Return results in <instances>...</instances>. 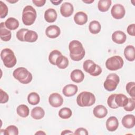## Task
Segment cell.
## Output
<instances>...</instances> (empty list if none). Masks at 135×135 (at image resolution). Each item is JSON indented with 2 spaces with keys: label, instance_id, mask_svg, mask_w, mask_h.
<instances>
[{
  "label": "cell",
  "instance_id": "1",
  "mask_svg": "<svg viewBox=\"0 0 135 135\" xmlns=\"http://www.w3.org/2000/svg\"><path fill=\"white\" fill-rule=\"evenodd\" d=\"M70 56L74 61L81 60L85 56V51L82 44L78 40H73L69 44Z\"/></svg>",
  "mask_w": 135,
  "mask_h": 135
},
{
  "label": "cell",
  "instance_id": "2",
  "mask_svg": "<svg viewBox=\"0 0 135 135\" xmlns=\"http://www.w3.org/2000/svg\"><path fill=\"white\" fill-rule=\"evenodd\" d=\"M14 78L23 84L30 83L33 79L32 73L25 68L19 67L16 69L13 73Z\"/></svg>",
  "mask_w": 135,
  "mask_h": 135
},
{
  "label": "cell",
  "instance_id": "3",
  "mask_svg": "<svg viewBox=\"0 0 135 135\" xmlns=\"http://www.w3.org/2000/svg\"><path fill=\"white\" fill-rule=\"evenodd\" d=\"M95 102V95L90 92L83 91L76 98V103L79 106L81 107H90L93 105Z\"/></svg>",
  "mask_w": 135,
  "mask_h": 135
},
{
  "label": "cell",
  "instance_id": "4",
  "mask_svg": "<svg viewBox=\"0 0 135 135\" xmlns=\"http://www.w3.org/2000/svg\"><path fill=\"white\" fill-rule=\"evenodd\" d=\"M1 58L4 65L8 68L14 67L17 62V59L14 52L8 48H5L1 51Z\"/></svg>",
  "mask_w": 135,
  "mask_h": 135
},
{
  "label": "cell",
  "instance_id": "5",
  "mask_svg": "<svg viewBox=\"0 0 135 135\" xmlns=\"http://www.w3.org/2000/svg\"><path fill=\"white\" fill-rule=\"evenodd\" d=\"M36 17V11L31 5H27L23 8L22 20L24 25L26 26L32 25L34 23Z\"/></svg>",
  "mask_w": 135,
  "mask_h": 135
},
{
  "label": "cell",
  "instance_id": "6",
  "mask_svg": "<svg viewBox=\"0 0 135 135\" xmlns=\"http://www.w3.org/2000/svg\"><path fill=\"white\" fill-rule=\"evenodd\" d=\"M124 64L123 59L119 55L108 58L105 62V66L109 70L116 71L121 69Z\"/></svg>",
  "mask_w": 135,
  "mask_h": 135
},
{
  "label": "cell",
  "instance_id": "7",
  "mask_svg": "<svg viewBox=\"0 0 135 135\" xmlns=\"http://www.w3.org/2000/svg\"><path fill=\"white\" fill-rule=\"evenodd\" d=\"M119 76L115 73L109 74L104 82L103 86L104 89L108 91H113L115 90L119 83Z\"/></svg>",
  "mask_w": 135,
  "mask_h": 135
},
{
  "label": "cell",
  "instance_id": "8",
  "mask_svg": "<svg viewBox=\"0 0 135 135\" xmlns=\"http://www.w3.org/2000/svg\"><path fill=\"white\" fill-rule=\"evenodd\" d=\"M83 68L86 72L93 76H98L102 72L101 68L91 60H87L84 62Z\"/></svg>",
  "mask_w": 135,
  "mask_h": 135
},
{
  "label": "cell",
  "instance_id": "9",
  "mask_svg": "<svg viewBox=\"0 0 135 135\" xmlns=\"http://www.w3.org/2000/svg\"><path fill=\"white\" fill-rule=\"evenodd\" d=\"M111 14L113 18L119 20L122 18L126 14V10L124 6L120 4H114L111 9Z\"/></svg>",
  "mask_w": 135,
  "mask_h": 135
},
{
  "label": "cell",
  "instance_id": "10",
  "mask_svg": "<svg viewBox=\"0 0 135 135\" xmlns=\"http://www.w3.org/2000/svg\"><path fill=\"white\" fill-rule=\"evenodd\" d=\"M49 102L50 104L54 108L61 107L63 103L62 97L57 93H53L49 96Z\"/></svg>",
  "mask_w": 135,
  "mask_h": 135
},
{
  "label": "cell",
  "instance_id": "11",
  "mask_svg": "<svg viewBox=\"0 0 135 135\" xmlns=\"http://www.w3.org/2000/svg\"><path fill=\"white\" fill-rule=\"evenodd\" d=\"M74 11L73 5L69 2L63 3L60 7V13L65 17H68L72 15Z\"/></svg>",
  "mask_w": 135,
  "mask_h": 135
},
{
  "label": "cell",
  "instance_id": "12",
  "mask_svg": "<svg viewBox=\"0 0 135 135\" xmlns=\"http://www.w3.org/2000/svg\"><path fill=\"white\" fill-rule=\"evenodd\" d=\"M61 33V30L59 26L55 25L49 26L45 30L46 35L50 38H55L57 37Z\"/></svg>",
  "mask_w": 135,
  "mask_h": 135
},
{
  "label": "cell",
  "instance_id": "13",
  "mask_svg": "<svg viewBox=\"0 0 135 135\" xmlns=\"http://www.w3.org/2000/svg\"><path fill=\"white\" fill-rule=\"evenodd\" d=\"M127 38L126 34L121 31H116L112 34V40L113 42L117 44H121L124 43Z\"/></svg>",
  "mask_w": 135,
  "mask_h": 135
},
{
  "label": "cell",
  "instance_id": "14",
  "mask_svg": "<svg viewBox=\"0 0 135 135\" xmlns=\"http://www.w3.org/2000/svg\"><path fill=\"white\" fill-rule=\"evenodd\" d=\"M78 91V87L77 85L72 84H69L64 86L62 89L63 94L67 97H70L74 95Z\"/></svg>",
  "mask_w": 135,
  "mask_h": 135
},
{
  "label": "cell",
  "instance_id": "15",
  "mask_svg": "<svg viewBox=\"0 0 135 135\" xmlns=\"http://www.w3.org/2000/svg\"><path fill=\"white\" fill-rule=\"evenodd\" d=\"M119 126V121L118 119L114 116L110 117L106 121V128L110 132L115 131Z\"/></svg>",
  "mask_w": 135,
  "mask_h": 135
},
{
  "label": "cell",
  "instance_id": "16",
  "mask_svg": "<svg viewBox=\"0 0 135 135\" xmlns=\"http://www.w3.org/2000/svg\"><path fill=\"white\" fill-rule=\"evenodd\" d=\"M121 122L126 128H132L135 124V117L133 114H127L123 117Z\"/></svg>",
  "mask_w": 135,
  "mask_h": 135
},
{
  "label": "cell",
  "instance_id": "17",
  "mask_svg": "<svg viewBox=\"0 0 135 135\" xmlns=\"http://www.w3.org/2000/svg\"><path fill=\"white\" fill-rule=\"evenodd\" d=\"M0 37L1 39L5 42L9 41L11 39L12 33L11 32L7 29L5 25V23H1V29H0Z\"/></svg>",
  "mask_w": 135,
  "mask_h": 135
},
{
  "label": "cell",
  "instance_id": "18",
  "mask_svg": "<svg viewBox=\"0 0 135 135\" xmlns=\"http://www.w3.org/2000/svg\"><path fill=\"white\" fill-rule=\"evenodd\" d=\"M94 115L97 118L102 119L104 118L108 114L107 109L103 105H98L95 106L93 110Z\"/></svg>",
  "mask_w": 135,
  "mask_h": 135
},
{
  "label": "cell",
  "instance_id": "19",
  "mask_svg": "<svg viewBox=\"0 0 135 135\" xmlns=\"http://www.w3.org/2000/svg\"><path fill=\"white\" fill-rule=\"evenodd\" d=\"M87 14L82 11H80L76 13L74 16V21L75 23L80 25H82L86 24L88 22Z\"/></svg>",
  "mask_w": 135,
  "mask_h": 135
},
{
  "label": "cell",
  "instance_id": "20",
  "mask_svg": "<svg viewBox=\"0 0 135 135\" xmlns=\"http://www.w3.org/2000/svg\"><path fill=\"white\" fill-rule=\"evenodd\" d=\"M70 78L74 82L80 83L83 81L84 79V74L81 70L75 69L71 72L70 74Z\"/></svg>",
  "mask_w": 135,
  "mask_h": 135
},
{
  "label": "cell",
  "instance_id": "21",
  "mask_svg": "<svg viewBox=\"0 0 135 135\" xmlns=\"http://www.w3.org/2000/svg\"><path fill=\"white\" fill-rule=\"evenodd\" d=\"M56 11L53 8H49L45 11L44 19L48 23H53L57 18Z\"/></svg>",
  "mask_w": 135,
  "mask_h": 135
},
{
  "label": "cell",
  "instance_id": "22",
  "mask_svg": "<svg viewBox=\"0 0 135 135\" xmlns=\"http://www.w3.org/2000/svg\"><path fill=\"white\" fill-rule=\"evenodd\" d=\"M124 55L126 59L129 61H133L135 59V49L134 46L129 45L124 50Z\"/></svg>",
  "mask_w": 135,
  "mask_h": 135
},
{
  "label": "cell",
  "instance_id": "23",
  "mask_svg": "<svg viewBox=\"0 0 135 135\" xmlns=\"http://www.w3.org/2000/svg\"><path fill=\"white\" fill-rule=\"evenodd\" d=\"M31 117L35 120H40L42 119L45 115L44 109L40 107H36L32 109L31 112Z\"/></svg>",
  "mask_w": 135,
  "mask_h": 135
},
{
  "label": "cell",
  "instance_id": "24",
  "mask_svg": "<svg viewBox=\"0 0 135 135\" xmlns=\"http://www.w3.org/2000/svg\"><path fill=\"white\" fill-rule=\"evenodd\" d=\"M6 27L10 30H15L19 26L18 21L14 17H9L5 22Z\"/></svg>",
  "mask_w": 135,
  "mask_h": 135
},
{
  "label": "cell",
  "instance_id": "25",
  "mask_svg": "<svg viewBox=\"0 0 135 135\" xmlns=\"http://www.w3.org/2000/svg\"><path fill=\"white\" fill-rule=\"evenodd\" d=\"M115 102L119 107H124L128 102V98L123 94H116Z\"/></svg>",
  "mask_w": 135,
  "mask_h": 135
},
{
  "label": "cell",
  "instance_id": "26",
  "mask_svg": "<svg viewBox=\"0 0 135 135\" xmlns=\"http://www.w3.org/2000/svg\"><path fill=\"white\" fill-rule=\"evenodd\" d=\"M38 38V34L37 33L32 30H28L24 35V42L33 43Z\"/></svg>",
  "mask_w": 135,
  "mask_h": 135
},
{
  "label": "cell",
  "instance_id": "27",
  "mask_svg": "<svg viewBox=\"0 0 135 135\" xmlns=\"http://www.w3.org/2000/svg\"><path fill=\"white\" fill-rule=\"evenodd\" d=\"M111 3V0H100L98 3V8L102 12H107L109 9Z\"/></svg>",
  "mask_w": 135,
  "mask_h": 135
},
{
  "label": "cell",
  "instance_id": "28",
  "mask_svg": "<svg viewBox=\"0 0 135 135\" xmlns=\"http://www.w3.org/2000/svg\"><path fill=\"white\" fill-rule=\"evenodd\" d=\"M101 29L100 23L97 21H91L89 25V30L92 34H96L99 33Z\"/></svg>",
  "mask_w": 135,
  "mask_h": 135
},
{
  "label": "cell",
  "instance_id": "29",
  "mask_svg": "<svg viewBox=\"0 0 135 135\" xmlns=\"http://www.w3.org/2000/svg\"><path fill=\"white\" fill-rule=\"evenodd\" d=\"M17 114L22 118H26L29 115L30 110L28 107L25 104H20L16 109Z\"/></svg>",
  "mask_w": 135,
  "mask_h": 135
},
{
  "label": "cell",
  "instance_id": "30",
  "mask_svg": "<svg viewBox=\"0 0 135 135\" xmlns=\"http://www.w3.org/2000/svg\"><path fill=\"white\" fill-rule=\"evenodd\" d=\"M56 65L61 69H64L66 68L69 65V60L68 59L63 55H61L57 59L56 62Z\"/></svg>",
  "mask_w": 135,
  "mask_h": 135
},
{
  "label": "cell",
  "instance_id": "31",
  "mask_svg": "<svg viewBox=\"0 0 135 135\" xmlns=\"http://www.w3.org/2000/svg\"><path fill=\"white\" fill-rule=\"evenodd\" d=\"M27 101L28 103L31 105H36L40 101V95L36 92H31L27 96Z\"/></svg>",
  "mask_w": 135,
  "mask_h": 135
},
{
  "label": "cell",
  "instance_id": "32",
  "mask_svg": "<svg viewBox=\"0 0 135 135\" xmlns=\"http://www.w3.org/2000/svg\"><path fill=\"white\" fill-rule=\"evenodd\" d=\"M62 53L59 50H54L50 52L49 56V61L52 65H56V62L59 56L62 55Z\"/></svg>",
  "mask_w": 135,
  "mask_h": 135
},
{
  "label": "cell",
  "instance_id": "33",
  "mask_svg": "<svg viewBox=\"0 0 135 135\" xmlns=\"http://www.w3.org/2000/svg\"><path fill=\"white\" fill-rule=\"evenodd\" d=\"M72 115V110L66 107L61 108L59 112V117L63 119H68L70 118Z\"/></svg>",
  "mask_w": 135,
  "mask_h": 135
},
{
  "label": "cell",
  "instance_id": "34",
  "mask_svg": "<svg viewBox=\"0 0 135 135\" xmlns=\"http://www.w3.org/2000/svg\"><path fill=\"white\" fill-rule=\"evenodd\" d=\"M126 91L131 98H135V83L134 82H128L126 86Z\"/></svg>",
  "mask_w": 135,
  "mask_h": 135
},
{
  "label": "cell",
  "instance_id": "35",
  "mask_svg": "<svg viewBox=\"0 0 135 135\" xmlns=\"http://www.w3.org/2000/svg\"><path fill=\"white\" fill-rule=\"evenodd\" d=\"M5 135H17L18 134V129L14 125H10L5 129Z\"/></svg>",
  "mask_w": 135,
  "mask_h": 135
},
{
  "label": "cell",
  "instance_id": "36",
  "mask_svg": "<svg viewBox=\"0 0 135 135\" xmlns=\"http://www.w3.org/2000/svg\"><path fill=\"white\" fill-rule=\"evenodd\" d=\"M116 94H112L110 95L107 100V103L108 106L112 109H117L118 108V106L117 105L115 102V97Z\"/></svg>",
  "mask_w": 135,
  "mask_h": 135
},
{
  "label": "cell",
  "instance_id": "37",
  "mask_svg": "<svg viewBox=\"0 0 135 135\" xmlns=\"http://www.w3.org/2000/svg\"><path fill=\"white\" fill-rule=\"evenodd\" d=\"M123 108L124 109L127 111H132L135 108V98H128V102L127 104Z\"/></svg>",
  "mask_w": 135,
  "mask_h": 135
},
{
  "label": "cell",
  "instance_id": "38",
  "mask_svg": "<svg viewBox=\"0 0 135 135\" xmlns=\"http://www.w3.org/2000/svg\"><path fill=\"white\" fill-rule=\"evenodd\" d=\"M8 7L7 5L3 3L2 1L0 2V13H1V18H5L8 14Z\"/></svg>",
  "mask_w": 135,
  "mask_h": 135
},
{
  "label": "cell",
  "instance_id": "39",
  "mask_svg": "<svg viewBox=\"0 0 135 135\" xmlns=\"http://www.w3.org/2000/svg\"><path fill=\"white\" fill-rule=\"evenodd\" d=\"M28 30L27 28H21L20 30H19L17 32H16V36L17 37V38L22 42H24V35L26 33V32L28 31Z\"/></svg>",
  "mask_w": 135,
  "mask_h": 135
},
{
  "label": "cell",
  "instance_id": "40",
  "mask_svg": "<svg viewBox=\"0 0 135 135\" xmlns=\"http://www.w3.org/2000/svg\"><path fill=\"white\" fill-rule=\"evenodd\" d=\"M0 94H1V103H5L8 102L9 100V96L7 93L3 91L2 89H0Z\"/></svg>",
  "mask_w": 135,
  "mask_h": 135
},
{
  "label": "cell",
  "instance_id": "41",
  "mask_svg": "<svg viewBox=\"0 0 135 135\" xmlns=\"http://www.w3.org/2000/svg\"><path fill=\"white\" fill-rule=\"evenodd\" d=\"M127 30L129 35L134 36L135 35V24H130L128 26Z\"/></svg>",
  "mask_w": 135,
  "mask_h": 135
},
{
  "label": "cell",
  "instance_id": "42",
  "mask_svg": "<svg viewBox=\"0 0 135 135\" xmlns=\"http://www.w3.org/2000/svg\"><path fill=\"white\" fill-rule=\"evenodd\" d=\"M74 134L76 135H80V134H83V135H88V132L87 130L83 128H78L74 133Z\"/></svg>",
  "mask_w": 135,
  "mask_h": 135
},
{
  "label": "cell",
  "instance_id": "43",
  "mask_svg": "<svg viewBox=\"0 0 135 135\" xmlns=\"http://www.w3.org/2000/svg\"><path fill=\"white\" fill-rule=\"evenodd\" d=\"M32 2L35 4V6L37 7H42L44 5V4L46 3L45 0H40V1H36V0H33Z\"/></svg>",
  "mask_w": 135,
  "mask_h": 135
},
{
  "label": "cell",
  "instance_id": "44",
  "mask_svg": "<svg viewBox=\"0 0 135 135\" xmlns=\"http://www.w3.org/2000/svg\"><path fill=\"white\" fill-rule=\"evenodd\" d=\"M61 134H72L74 133L72 132V131H71L70 130H65L63 131Z\"/></svg>",
  "mask_w": 135,
  "mask_h": 135
},
{
  "label": "cell",
  "instance_id": "45",
  "mask_svg": "<svg viewBox=\"0 0 135 135\" xmlns=\"http://www.w3.org/2000/svg\"><path fill=\"white\" fill-rule=\"evenodd\" d=\"M50 2L54 5H58L62 2V1H50Z\"/></svg>",
  "mask_w": 135,
  "mask_h": 135
},
{
  "label": "cell",
  "instance_id": "46",
  "mask_svg": "<svg viewBox=\"0 0 135 135\" xmlns=\"http://www.w3.org/2000/svg\"><path fill=\"white\" fill-rule=\"evenodd\" d=\"M45 134V132H43L42 131H41V130H40L39 131H38V132H36L35 133V134Z\"/></svg>",
  "mask_w": 135,
  "mask_h": 135
},
{
  "label": "cell",
  "instance_id": "47",
  "mask_svg": "<svg viewBox=\"0 0 135 135\" xmlns=\"http://www.w3.org/2000/svg\"><path fill=\"white\" fill-rule=\"evenodd\" d=\"M83 2L85 3H87V4H91L92 3H93L94 2V0H92L90 1H83Z\"/></svg>",
  "mask_w": 135,
  "mask_h": 135
},
{
  "label": "cell",
  "instance_id": "48",
  "mask_svg": "<svg viewBox=\"0 0 135 135\" xmlns=\"http://www.w3.org/2000/svg\"><path fill=\"white\" fill-rule=\"evenodd\" d=\"M6 1L8 2H9V3H15L18 2L17 0H16V1H10V0H6Z\"/></svg>",
  "mask_w": 135,
  "mask_h": 135
}]
</instances>
